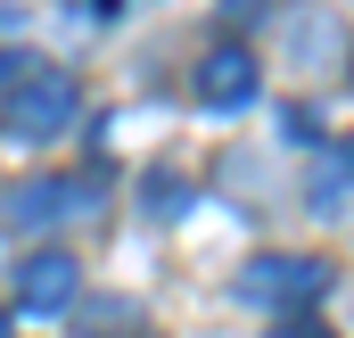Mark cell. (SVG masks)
<instances>
[{"mask_svg": "<svg viewBox=\"0 0 354 338\" xmlns=\"http://www.w3.org/2000/svg\"><path fill=\"white\" fill-rule=\"evenodd\" d=\"M75 107H83V91H75V75H50V66H33L25 83L0 99V132L8 141H58L66 124H75Z\"/></svg>", "mask_w": 354, "mask_h": 338, "instance_id": "6da1fadb", "label": "cell"}, {"mask_svg": "<svg viewBox=\"0 0 354 338\" xmlns=\"http://www.w3.org/2000/svg\"><path fill=\"white\" fill-rule=\"evenodd\" d=\"M322 289H330V264L322 256H256L239 272V297L264 305V314H305Z\"/></svg>", "mask_w": 354, "mask_h": 338, "instance_id": "7a4b0ae2", "label": "cell"}, {"mask_svg": "<svg viewBox=\"0 0 354 338\" xmlns=\"http://www.w3.org/2000/svg\"><path fill=\"white\" fill-rule=\"evenodd\" d=\"M83 206H91V181L33 173V181H17V190H8V206H0V215H8L17 231H50V223H75Z\"/></svg>", "mask_w": 354, "mask_h": 338, "instance_id": "3957f363", "label": "cell"}, {"mask_svg": "<svg viewBox=\"0 0 354 338\" xmlns=\"http://www.w3.org/2000/svg\"><path fill=\"white\" fill-rule=\"evenodd\" d=\"M83 297V272H75V256L66 248H33L17 264V305H33V314H66Z\"/></svg>", "mask_w": 354, "mask_h": 338, "instance_id": "277c9868", "label": "cell"}, {"mask_svg": "<svg viewBox=\"0 0 354 338\" xmlns=\"http://www.w3.org/2000/svg\"><path fill=\"white\" fill-rule=\"evenodd\" d=\"M198 99H206V107H239V99H256V58L231 50V42L206 50V58H198Z\"/></svg>", "mask_w": 354, "mask_h": 338, "instance_id": "5b68a950", "label": "cell"}, {"mask_svg": "<svg viewBox=\"0 0 354 338\" xmlns=\"http://www.w3.org/2000/svg\"><path fill=\"white\" fill-rule=\"evenodd\" d=\"M132 322H140L132 297H75V330L83 338H132Z\"/></svg>", "mask_w": 354, "mask_h": 338, "instance_id": "8992f818", "label": "cell"}, {"mask_svg": "<svg viewBox=\"0 0 354 338\" xmlns=\"http://www.w3.org/2000/svg\"><path fill=\"white\" fill-rule=\"evenodd\" d=\"M346 149H330V157H322V173H313V215H330V223H338V215H346Z\"/></svg>", "mask_w": 354, "mask_h": 338, "instance_id": "52a82bcc", "label": "cell"}, {"mask_svg": "<svg viewBox=\"0 0 354 338\" xmlns=\"http://www.w3.org/2000/svg\"><path fill=\"white\" fill-rule=\"evenodd\" d=\"M25 75H33V58H25V50H0V99L25 83Z\"/></svg>", "mask_w": 354, "mask_h": 338, "instance_id": "ba28073f", "label": "cell"}, {"mask_svg": "<svg viewBox=\"0 0 354 338\" xmlns=\"http://www.w3.org/2000/svg\"><path fill=\"white\" fill-rule=\"evenodd\" d=\"M0 338H8V305H0Z\"/></svg>", "mask_w": 354, "mask_h": 338, "instance_id": "9c48e42d", "label": "cell"}, {"mask_svg": "<svg viewBox=\"0 0 354 338\" xmlns=\"http://www.w3.org/2000/svg\"><path fill=\"white\" fill-rule=\"evenodd\" d=\"M297 338H322V330H297Z\"/></svg>", "mask_w": 354, "mask_h": 338, "instance_id": "30bf717a", "label": "cell"}]
</instances>
